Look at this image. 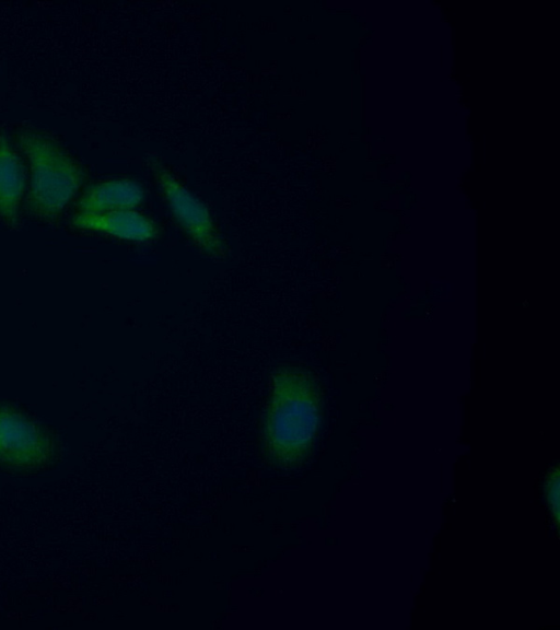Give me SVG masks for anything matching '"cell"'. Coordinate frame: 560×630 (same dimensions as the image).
I'll use <instances>...</instances> for the list:
<instances>
[{"label":"cell","instance_id":"obj_6","mask_svg":"<svg viewBox=\"0 0 560 630\" xmlns=\"http://www.w3.org/2000/svg\"><path fill=\"white\" fill-rule=\"evenodd\" d=\"M26 189L24 163L9 137L0 133V219L19 228L20 207Z\"/></svg>","mask_w":560,"mask_h":630},{"label":"cell","instance_id":"obj_2","mask_svg":"<svg viewBox=\"0 0 560 630\" xmlns=\"http://www.w3.org/2000/svg\"><path fill=\"white\" fill-rule=\"evenodd\" d=\"M16 143L30 166L25 208L34 218L55 221L84 184L85 171L57 141L38 130H21Z\"/></svg>","mask_w":560,"mask_h":630},{"label":"cell","instance_id":"obj_4","mask_svg":"<svg viewBox=\"0 0 560 630\" xmlns=\"http://www.w3.org/2000/svg\"><path fill=\"white\" fill-rule=\"evenodd\" d=\"M148 163L174 220L186 235L208 256L224 258L225 244L208 207L158 156L150 154Z\"/></svg>","mask_w":560,"mask_h":630},{"label":"cell","instance_id":"obj_3","mask_svg":"<svg viewBox=\"0 0 560 630\" xmlns=\"http://www.w3.org/2000/svg\"><path fill=\"white\" fill-rule=\"evenodd\" d=\"M59 442L50 430L9 404H0V468L16 474L56 463Z\"/></svg>","mask_w":560,"mask_h":630},{"label":"cell","instance_id":"obj_1","mask_svg":"<svg viewBox=\"0 0 560 630\" xmlns=\"http://www.w3.org/2000/svg\"><path fill=\"white\" fill-rule=\"evenodd\" d=\"M323 421L317 381L306 369L284 364L271 374V392L262 419L261 436L268 459L293 468L311 454Z\"/></svg>","mask_w":560,"mask_h":630},{"label":"cell","instance_id":"obj_5","mask_svg":"<svg viewBox=\"0 0 560 630\" xmlns=\"http://www.w3.org/2000/svg\"><path fill=\"white\" fill-rule=\"evenodd\" d=\"M71 224L77 229L137 243L152 241L160 235L158 223L136 210L78 212L71 218Z\"/></svg>","mask_w":560,"mask_h":630},{"label":"cell","instance_id":"obj_7","mask_svg":"<svg viewBox=\"0 0 560 630\" xmlns=\"http://www.w3.org/2000/svg\"><path fill=\"white\" fill-rule=\"evenodd\" d=\"M145 197L142 184L131 178H116L89 185L78 200L79 212L101 213L133 210Z\"/></svg>","mask_w":560,"mask_h":630},{"label":"cell","instance_id":"obj_8","mask_svg":"<svg viewBox=\"0 0 560 630\" xmlns=\"http://www.w3.org/2000/svg\"><path fill=\"white\" fill-rule=\"evenodd\" d=\"M547 499L558 523L559 518V471L558 469L550 472L546 485Z\"/></svg>","mask_w":560,"mask_h":630}]
</instances>
